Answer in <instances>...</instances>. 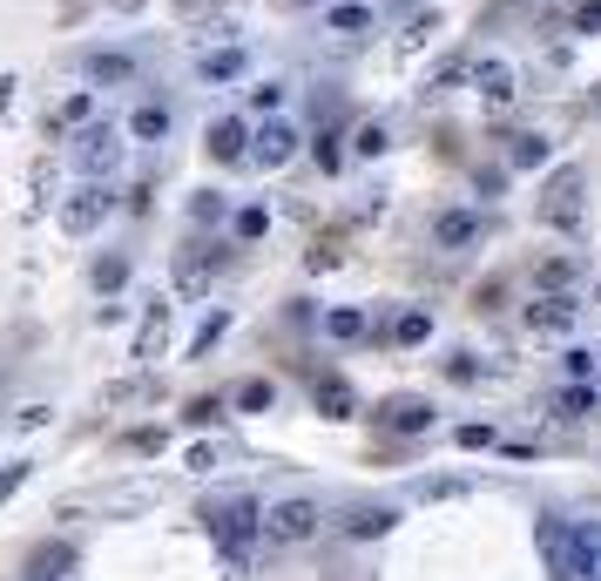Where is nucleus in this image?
<instances>
[{
  "mask_svg": "<svg viewBox=\"0 0 601 581\" xmlns=\"http://www.w3.org/2000/svg\"><path fill=\"white\" fill-rule=\"evenodd\" d=\"M548 162V136H521L513 142V170H541Z\"/></svg>",
  "mask_w": 601,
  "mask_h": 581,
  "instance_id": "4be33fe9",
  "label": "nucleus"
},
{
  "mask_svg": "<svg viewBox=\"0 0 601 581\" xmlns=\"http://www.w3.org/2000/svg\"><path fill=\"white\" fill-rule=\"evenodd\" d=\"M223 331H230V318H223V311H210V318H203V331H197V352H210V345L223 339Z\"/></svg>",
  "mask_w": 601,
  "mask_h": 581,
  "instance_id": "c85d7f7f",
  "label": "nucleus"
},
{
  "mask_svg": "<svg viewBox=\"0 0 601 581\" xmlns=\"http://www.w3.org/2000/svg\"><path fill=\"white\" fill-rule=\"evenodd\" d=\"M89 116H96V96H89V89L61 102V122H89Z\"/></svg>",
  "mask_w": 601,
  "mask_h": 581,
  "instance_id": "cd10ccee",
  "label": "nucleus"
},
{
  "mask_svg": "<svg viewBox=\"0 0 601 581\" xmlns=\"http://www.w3.org/2000/svg\"><path fill=\"white\" fill-rule=\"evenodd\" d=\"M96 284H102V291H116V284H122V264H116V258H109V264H96Z\"/></svg>",
  "mask_w": 601,
  "mask_h": 581,
  "instance_id": "473e14b6",
  "label": "nucleus"
},
{
  "mask_svg": "<svg viewBox=\"0 0 601 581\" xmlns=\"http://www.w3.org/2000/svg\"><path fill=\"white\" fill-rule=\"evenodd\" d=\"M250 61H243V48H217V54H203V81H237Z\"/></svg>",
  "mask_w": 601,
  "mask_h": 581,
  "instance_id": "f3484780",
  "label": "nucleus"
},
{
  "mask_svg": "<svg viewBox=\"0 0 601 581\" xmlns=\"http://www.w3.org/2000/svg\"><path fill=\"white\" fill-rule=\"evenodd\" d=\"M588 412H594V385H588V392H581V385L561 392V420H588Z\"/></svg>",
  "mask_w": 601,
  "mask_h": 581,
  "instance_id": "b1692460",
  "label": "nucleus"
},
{
  "mask_svg": "<svg viewBox=\"0 0 601 581\" xmlns=\"http://www.w3.org/2000/svg\"><path fill=\"white\" fill-rule=\"evenodd\" d=\"M291 156H298V129H291V122H278V116L250 136V162H264V170H284Z\"/></svg>",
  "mask_w": 601,
  "mask_h": 581,
  "instance_id": "423d86ee",
  "label": "nucleus"
},
{
  "mask_svg": "<svg viewBox=\"0 0 601 581\" xmlns=\"http://www.w3.org/2000/svg\"><path fill=\"white\" fill-rule=\"evenodd\" d=\"M203 521H210V541L223 548L230 568H243L250 548L264 541V514H257V501H230V508H217V514H203Z\"/></svg>",
  "mask_w": 601,
  "mask_h": 581,
  "instance_id": "f257e3e1",
  "label": "nucleus"
},
{
  "mask_svg": "<svg viewBox=\"0 0 601 581\" xmlns=\"http://www.w3.org/2000/svg\"><path fill=\"white\" fill-rule=\"evenodd\" d=\"M264 230H271V210H264V203H243V210H237V237H243V243L264 237Z\"/></svg>",
  "mask_w": 601,
  "mask_h": 581,
  "instance_id": "5701e85b",
  "label": "nucleus"
},
{
  "mask_svg": "<svg viewBox=\"0 0 601 581\" xmlns=\"http://www.w3.org/2000/svg\"><path fill=\"white\" fill-rule=\"evenodd\" d=\"M136 61L129 54H89V81H129Z\"/></svg>",
  "mask_w": 601,
  "mask_h": 581,
  "instance_id": "a211bd4d",
  "label": "nucleus"
},
{
  "mask_svg": "<svg viewBox=\"0 0 601 581\" xmlns=\"http://www.w3.org/2000/svg\"><path fill=\"white\" fill-rule=\"evenodd\" d=\"M217 412H223V399H197V405H190V420H197V427H210Z\"/></svg>",
  "mask_w": 601,
  "mask_h": 581,
  "instance_id": "2f4dec72",
  "label": "nucleus"
},
{
  "mask_svg": "<svg viewBox=\"0 0 601 581\" xmlns=\"http://www.w3.org/2000/svg\"><path fill=\"white\" fill-rule=\"evenodd\" d=\"M379 149H385V129H379V122H365V129H359V156H379Z\"/></svg>",
  "mask_w": 601,
  "mask_h": 581,
  "instance_id": "c756f323",
  "label": "nucleus"
},
{
  "mask_svg": "<svg viewBox=\"0 0 601 581\" xmlns=\"http://www.w3.org/2000/svg\"><path fill=\"white\" fill-rule=\"evenodd\" d=\"M594 372H601V345H594Z\"/></svg>",
  "mask_w": 601,
  "mask_h": 581,
  "instance_id": "c9c22d12",
  "label": "nucleus"
},
{
  "mask_svg": "<svg viewBox=\"0 0 601 581\" xmlns=\"http://www.w3.org/2000/svg\"><path fill=\"white\" fill-rule=\"evenodd\" d=\"M21 480H28V460H21V467H8V473H0V501H8V493H21Z\"/></svg>",
  "mask_w": 601,
  "mask_h": 581,
  "instance_id": "7c9ffc66",
  "label": "nucleus"
},
{
  "mask_svg": "<svg viewBox=\"0 0 601 581\" xmlns=\"http://www.w3.org/2000/svg\"><path fill=\"white\" fill-rule=\"evenodd\" d=\"M250 136H257V129H250L243 116H217L210 136H203V149H210L217 162H243V156H250Z\"/></svg>",
  "mask_w": 601,
  "mask_h": 581,
  "instance_id": "6e6552de",
  "label": "nucleus"
},
{
  "mask_svg": "<svg viewBox=\"0 0 601 581\" xmlns=\"http://www.w3.org/2000/svg\"><path fill=\"white\" fill-rule=\"evenodd\" d=\"M594 298H601V291H594Z\"/></svg>",
  "mask_w": 601,
  "mask_h": 581,
  "instance_id": "e433bc0d",
  "label": "nucleus"
},
{
  "mask_svg": "<svg viewBox=\"0 0 601 581\" xmlns=\"http://www.w3.org/2000/svg\"><path fill=\"white\" fill-rule=\"evenodd\" d=\"M473 89H480L487 102H513V61L480 54V61H473Z\"/></svg>",
  "mask_w": 601,
  "mask_h": 581,
  "instance_id": "1a4fd4ad",
  "label": "nucleus"
},
{
  "mask_svg": "<svg viewBox=\"0 0 601 581\" xmlns=\"http://www.w3.org/2000/svg\"><path fill=\"white\" fill-rule=\"evenodd\" d=\"M392 521H399L392 508H352V514H345V534H352V541H372V534H385Z\"/></svg>",
  "mask_w": 601,
  "mask_h": 581,
  "instance_id": "2eb2a0df",
  "label": "nucleus"
},
{
  "mask_svg": "<svg viewBox=\"0 0 601 581\" xmlns=\"http://www.w3.org/2000/svg\"><path fill=\"white\" fill-rule=\"evenodd\" d=\"M372 427L379 433H433V405H425V399H385L372 412Z\"/></svg>",
  "mask_w": 601,
  "mask_h": 581,
  "instance_id": "0eeeda50",
  "label": "nucleus"
},
{
  "mask_svg": "<svg viewBox=\"0 0 601 581\" xmlns=\"http://www.w3.org/2000/svg\"><path fill=\"white\" fill-rule=\"evenodd\" d=\"M68 568H74V548L68 541H48V548L28 554V581H68Z\"/></svg>",
  "mask_w": 601,
  "mask_h": 581,
  "instance_id": "9d476101",
  "label": "nucleus"
},
{
  "mask_svg": "<svg viewBox=\"0 0 601 581\" xmlns=\"http://www.w3.org/2000/svg\"><path fill=\"white\" fill-rule=\"evenodd\" d=\"M324 331H331V339H365V311H352V304H338V311L324 318Z\"/></svg>",
  "mask_w": 601,
  "mask_h": 581,
  "instance_id": "6ab92c4d",
  "label": "nucleus"
},
{
  "mask_svg": "<svg viewBox=\"0 0 601 581\" xmlns=\"http://www.w3.org/2000/svg\"><path fill=\"white\" fill-rule=\"evenodd\" d=\"M278 102H284V81H257V89H250V109L257 116H271Z\"/></svg>",
  "mask_w": 601,
  "mask_h": 581,
  "instance_id": "393cba45",
  "label": "nucleus"
},
{
  "mask_svg": "<svg viewBox=\"0 0 601 581\" xmlns=\"http://www.w3.org/2000/svg\"><path fill=\"white\" fill-rule=\"evenodd\" d=\"M318 412H324V420H352V412H359V399H352V385L345 379H318Z\"/></svg>",
  "mask_w": 601,
  "mask_h": 581,
  "instance_id": "ddd939ff",
  "label": "nucleus"
},
{
  "mask_svg": "<svg viewBox=\"0 0 601 581\" xmlns=\"http://www.w3.org/2000/svg\"><path fill=\"white\" fill-rule=\"evenodd\" d=\"M74 162H81V177H89V183H102V177H116V162H122V129H89V136H81L74 142Z\"/></svg>",
  "mask_w": 601,
  "mask_h": 581,
  "instance_id": "7ed1b4c3",
  "label": "nucleus"
},
{
  "mask_svg": "<svg viewBox=\"0 0 601 581\" xmlns=\"http://www.w3.org/2000/svg\"><path fill=\"white\" fill-rule=\"evenodd\" d=\"M109 203H116V197H109V183H81V190L61 203V230H68V237H89V230L102 223V210H109Z\"/></svg>",
  "mask_w": 601,
  "mask_h": 581,
  "instance_id": "39448f33",
  "label": "nucleus"
},
{
  "mask_svg": "<svg viewBox=\"0 0 601 581\" xmlns=\"http://www.w3.org/2000/svg\"><path fill=\"white\" fill-rule=\"evenodd\" d=\"M129 136H136V142H162V136H169V109H162V102H136Z\"/></svg>",
  "mask_w": 601,
  "mask_h": 581,
  "instance_id": "4468645a",
  "label": "nucleus"
},
{
  "mask_svg": "<svg viewBox=\"0 0 601 581\" xmlns=\"http://www.w3.org/2000/svg\"><path fill=\"white\" fill-rule=\"evenodd\" d=\"M473 237H480V217H473V210H447V217L433 223V243H440V251H467Z\"/></svg>",
  "mask_w": 601,
  "mask_h": 581,
  "instance_id": "9b49d317",
  "label": "nucleus"
},
{
  "mask_svg": "<svg viewBox=\"0 0 601 581\" xmlns=\"http://www.w3.org/2000/svg\"><path fill=\"white\" fill-rule=\"evenodd\" d=\"M574 28H581V34H588V28H601V0H594V8H581V14H574Z\"/></svg>",
  "mask_w": 601,
  "mask_h": 581,
  "instance_id": "72a5a7b5",
  "label": "nucleus"
},
{
  "mask_svg": "<svg viewBox=\"0 0 601 581\" xmlns=\"http://www.w3.org/2000/svg\"><path fill=\"white\" fill-rule=\"evenodd\" d=\"M109 8H122V14H136V8H142V0H109Z\"/></svg>",
  "mask_w": 601,
  "mask_h": 581,
  "instance_id": "f704fd0d",
  "label": "nucleus"
},
{
  "mask_svg": "<svg viewBox=\"0 0 601 581\" xmlns=\"http://www.w3.org/2000/svg\"><path fill=\"white\" fill-rule=\"evenodd\" d=\"M162 318H169V311L156 304V311H149V324H142V339H136V359H149V352L162 345Z\"/></svg>",
  "mask_w": 601,
  "mask_h": 581,
  "instance_id": "a878e982",
  "label": "nucleus"
},
{
  "mask_svg": "<svg viewBox=\"0 0 601 581\" xmlns=\"http://www.w3.org/2000/svg\"><path fill=\"white\" fill-rule=\"evenodd\" d=\"M433 339V311H399L392 318V345H425Z\"/></svg>",
  "mask_w": 601,
  "mask_h": 581,
  "instance_id": "dca6fc26",
  "label": "nucleus"
},
{
  "mask_svg": "<svg viewBox=\"0 0 601 581\" xmlns=\"http://www.w3.org/2000/svg\"><path fill=\"white\" fill-rule=\"evenodd\" d=\"M534 548H541V561H548L554 581H588L581 528H568V521H534Z\"/></svg>",
  "mask_w": 601,
  "mask_h": 581,
  "instance_id": "f03ea898",
  "label": "nucleus"
},
{
  "mask_svg": "<svg viewBox=\"0 0 601 581\" xmlns=\"http://www.w3.org/2000/svg\"><path fill=\"white\" fill-rule=\"evenodd\" d=\"M318 534V508L311 501H278L271 514H264V541H278V548H298V541H311Z\"/></svg>",
  "mask_w": 601,
  "mask_h": 581,
  "instance_id": "20e7f679",
  "label": "nucleus"
},
{
  "mask_svg": "<svg viewBox=\"0 0 601 581\" xmlns=\"http://www.w3.org/2000/svg\"><path fill=\"white\" fill-rule=\"evenodd\" d=\"M528 324L534 331H574V298H534L528 304Z\"/></svg>",
  "mask_w": 601,
  "mask_h": 581,
  "instance_id": "f8f14e48",
  "label": "nucleus"
},
{
  "mask_svg": "<svg viewBox=\"0 0 601 581\" xmlns=\"http://www.w3.org/2000/svg\"><path fill=\"white\" fill-rule=\"evenodd\" d=\"M271 399H278L271 379H243V385H237V405H243V412H271Z\"/></svg>",
  "mask_w": 601,
  "mask_h": 581,
  "instance_id": "aec40b11",
  "label": "nucleus"
},
{
  "mask_svg": "<svg viewBox=\"0 0 601 581\" xmlns=\"http://www.w3.org/2000/svg\"><path fill=\"white\" fill-rule=\"evenodd\" d=\"M581 554H588V581H601V528H581Z\"/></svg>",
  "mask_w": 601,
  "mask_h": 581,
  "instance_id": "bb28decb",
  "label": "nucleus"
},
{
  "mask_svg": "<svg viewBox=\"0 0 601 581\" xmlns=\"http://www.w3.org/2000/svg\"><path fill=\"white\" fill-rule=\"evenodd\" d=\"M324 28H331V34H359V28H372V8H331Z\"/></svg>",
  "mask_w": 601,
  "mask_h": 581,
  "instance_id": "412c9836",
  "label": "nucleus"
}]
</instances>
